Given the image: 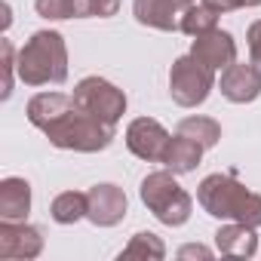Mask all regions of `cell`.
<instances>
[{
  "instance_id": "obj_1",
  "label": "cell",
  "mask_w": 261,
  "mask_h": 261,
  "mask_svg": "<svg viewBox=\"0 0 261 261\" xmlns=\"http://www.w3.org/2000/svg\"><path fill=\"white\" fill-rule=\"evenodd\" d=\"M197 203L206 215L221 221H240L249 227H261V194L249 191L233 172H212L197 188Z\"/></svg>"
},
{
  "instance_id": "obj_2",
  "label": "cell",
  "mask_w": 261,
  "mask_h": 261,
  "mask_svg": "<svg viewBox=\"0 0 261 261\" xmlns=\"http://www.w3.org/2000/svg\"><path fill=\"white\" fill-rule=\"evenodd\" d=\"M19 80L25 86H49L68 80V46L59 31H34L16 59Z\"/></svg>"
},
{
  "instance_id": "obj_3",
  "label": "cell",
  "mask_w": 261,
  "mask_h": 261,
  "mask_svg": "<svg viewBox=\"0 0 261 261\" xmlns=\"http://www.w3.org/2000/svg\"><path fill=\"white\" fill-rule=\"evenodd\" d=\"M43 136L49 139V145L62 148V151H77V154H98L114 142V126L101 123L98 117L86 114L83 108L71 105L56 123H49L43 129Z\"/></svg>"
},
{
  "instance_id": "obj_4",
  "label": "cell",
  "mask_w": 261,
  "mask_h": 261,
  "mask_svg": "<svg viewBox=\"0 0 261 261\" xmlns=\"http://www.w3.org/2000/svg\"><path fill=\"white\" fill-rule=\"evenodd\" d=\"M142 203L148 206V212H154V218L166 227H181L188 224L191 212H194V200L191 194L175 181V172L169 169H157V172H148L142 178Z\"/></svg>"
},
{
  "instance_id": "obj_5",
  "label": "cell",
  "mask_w": 261,
  "mask_h": 261,
  "mask_svg": "<svg viewBox=\"0 0 261 261\" xmlns=\"http://www.w3.org/2000/svg\"><path fill=\"white\" fill-rule=\"evenodd\" d=\"M215 89V71L197 62L191 53L178 56L169 68V95L178 108H200Z\"/></svg>"
},
{
  "instance_id": "obj_6",
  "label": "cell",
  "mask_w": 261,
  "mask_h": 261,
  "mask_svg": "<svg viewBox=\"0 0 261 261\" xmlns=\"http://www.w3.org/2000/svg\"><path fill=\"white\" fill-rule=\"evenodd\" d=\"M71 95H74L77 108H83L86 114H92V117H98L101 123H111V126H117L123 120L126 105H129L126 92L120 86H114L111 80H105V77H83L74 86Z\"/></svg>"
},
{
  "instance_id": "obj_7",
  "label": "cell",
  "mask_w": 261,
  "mask_h": 261,
  "mask_svg": "<svg viewBox=\"0 0 261 261\" xmlns=\"http://www.w3.org/2000/svg\"><path fill=\"white\" fill-rule=\"evenodd\" d=\"M169 139L172 136L163 129V123L154 120V117H136L133 123L126 126V148L133 151L139 160H148V163H163Z\"/></svg>"
},
{
  "instance_id": "obj_8",
  "label": "cell",
  "mask_w": 261,
  "mask_h": 261,
  "mask_svg": "<svg viewBox=\"0 0 261 261\" xmlns=\"http://www.w3.org/2000/svg\"><path fill=\"white\" fill-rule=\"evenodd\" d=\"M43 252L40 227L28 221H7L0 218V258L4 261H31Z\"/></svg>"
},
{
  "instance_id": "obj_9",
  "label": "cell",
  "mask_w": 261,
  "mask_h": 261,
  "mask_svg": "<svg viewBox=\"0 0 261 261\" xmlns=\"http://www.w3.org/2000/svg\"><path fill=\"white\" fill-rule=\"evenodd\" d=\"M86 197H89V212H86V218H89L95 227H117V224L126 218V212H129V200H126L123 188H117V185H111V181L92 185V188L86 191Z\"/></svg>"
},
{
  "instance_id": "obj_10",
  "label": "cell",
  "mask_w": 261,
  "mask_h": 261,
  "mask_svg": "<svg viewBox=\"0 0 261 261\" xmlns=\"http://www.w3.org/2000/svg\"><path fill=\"white\" fill-rule=\"evenodd\" d=\"M191 56L197 62H203L206 68L212 71H224L237 62V40L230 31H221V28H212L200 37H194L191 43Z\"/></svg>"
},
{
  "instance_id": "obj_11",
  "label": "cell",
  "mask_w": 261,
  "mask_h": 261,
  "mask_svg": "<svg viewBox=\"0 0 261 261\" xmlns=\"http://www.w3.org/2000/svg\"><path fill=\"white\" fill-rule=\"evenodd\" d=\"M218 89L227 101L233 105H249L261 95V71L252 62H233L230 68L221 71Z\"/></svg>"
},
{
  "instance_id": "obj_12",
  "label": "cell",
  "mask_w": 261,
  "mask_h": 261,
  "mask_svg": "<svg viewBox=\"0 0 261 261\" xmlns=\"http://www.w3.org/2000/svg\"><path fill=\"white\" fill-rule=\"evenodd\" d=\"M191 4L185 0H133V16L139 25L154 31H181V16Z\"/></svg>"
},
{
  "instance_id": "obj_13",
  "label": "cell",
  "mask_w": 261,
  "mask_h": 261,
  "mask_svg": "<svg viewBox=\"0 0 261 261\" xmlns=\"http://www.w3.org/2000/svg\"><path fill=\"white\" fill-rule=\"evenodd\" d=\"M215 249L227 258H252L258 252V237L255 227L240 224V221H227L215 230Z\"/></svg>"
},
{
  "instance_id": "obj_14",
  "label": "cell",
  "mask_w": 261,
  "mask_h": 261,
  "mask_svg": "<svg viewBox=\"0 0 261 261\" xmlns=\"http://www.w3.org/2000/svg\"><path fill=\"white\" fill-rule=\"evenodd\" d=\"M31 212V185L19 175H10L0 181V218L7 221H25Z\"/></svg>"
},
{
  "instance_id": "obj_15",
  "label": "cell",
  "mask_w": 261,
  "mask_h": 261,
  "mask_svg": "<svg viewBox=\"0 0 261 261\" xmlns=\"http://www.w3.org/2000/svg\"><path fill=\"white\" fill-rule=\"evenodd\" d=\"M71 105H74V95H65V92H37V95L28 101L25 114H28V123L37 126L40 133H43V129H46L49 123H56Z\"/></svg>"
},
{
  "instance_id": "obj_16",
  "label": "cell",
  "mask_w": 261,
  "mask_h": 261,
  "mask_svg": "<svg viewBox=\"0 0 261 261\" xmlns=\"http://www.w3.org/2000/svg\"><path fill=\"white\" fill-rule=\"evenodd\" d=\"M203 151H206L203 145H197L194 139L175 133V136L169 139L166 154H163V166H166L169 172H175V175H188V172H194V169L200 166Z\"/></svg>"
},
{
  "instance_id": "obj_17",
  "label": "cell",
  "mask_w": 261,
  "mask_h": 261,
  "mask_svg": "<svg viewBox=\"0 0 261 261\" xmlns=\"http://www.w3.org/2000/svg\"><path fill=\"white\" fill-rule=\"evenodd\" d=\"M175 133L194 139L197 145H203V148L209 151V148H215V145L221 142V123L212 120V117H203V114H191V117H185V120L178 123Z\"/></svg>"
},
{
  "instance_id": "obj_18",
  "label": "cell",
  "mask_w": 261,
  "mask_h": 261,
  "mask_svg": "<svg viewBox=\"0 0 261 261\" xmlns=\"http://www.w3.org/2000/svg\"><path fill=\"white\" fill-rule=\"evenodd\" d=\"M86 212H89V197L80 191H65L49 206V215L56 224H77L80 218H86Z\"/></svg>"
},
{
  "instance_id": "obj_19",
  "label": "cell",
  "mask_w": 261,
  "mask_h": 261,
  "mask_svg": "<svg viewBox=\"0 0 261 261\" xmlns=\"http://www.w3.org/2000/svg\"><path fill=\"white\" fill-rule=\"evenodd\" d=\"M120 258H151V261H160V258H166V246H163V240L157 233L139 230L133 240L123 246Z\"/></svg>"
},
{
  "instance_id": "obj_20",
  "label": "cell",
  "mask_w": 261,
  "mask_h": 261,
  "mask_svg": "<svg viewBox=\"0 0 261 261\" xmlns=\"http://www.w3.org/2000/svg\"><path fill=\"white\" fill-rule=\"evenodd\" d=\"M212 28H218V13H215V10H209L206 4H191V7L185 10V16H181V31H185L188 37H200V34H206V31H212Z\"/></svg>"
},
{
  "instance_id": "obj_21",
  "label": "cell",
  "mask_w": 261,
  "mask_h": 261,
  "mask_svg": "<svg viewBox=\"0 0 261 261\" xmlns=\"http://www.w3.org/2000/svg\"><path fill=\"white\" fill-rule=\"evenodd\" d=\"M16 59H19V49L13 46V40H0V71H4V86H0V98H10L13 95V83L19 77L16 71Z\"/></svg>"
},
{
  "instance_id": "obj_22",
  "label": "cell",
  "mask_w": 261,
  "mask_h": 261,
  "mask_svg": "<svg viewBox=\"0 0 261 261\" xmlns=\"http://www.w3.org/2000/svg\"><path fill=\"white\" fill-rule=\"evenodd\" d=\"M34 10H37L40 19H49V22L77 19V4L74 0H34Z\"/></svg>"
},
{
  "instance_id": "obj_23",
  "label": "cell",
  "mask_w": 261,
  "mask_h": 261,
  "mask_svg": "<svg viewBox=\"0 0 261 261\" xmlns=\"http://www.w3.org/2000/svg\"><path fill=\"white\" fill-rule=\"evenodd\" d=\"M77 19H111L120 10V0H74Z\"/></svg>"
},
{
  "instance_id": "obj_24",
  "label": "cell",
  "mask_w": 261,
  "mask_h": 261,
  "mask_svg": "<svg viewBox=\"0 0 261 261\" xmlns=\"http://www.w3.org/2000/svg\"><path fill=\"white\" fill-rule=\"evenodd\" d=\"M246 43H249V62L261 71V19L249 25V31H246Z\"/></svg>"
},
{
  "instance_id": "obj_25",
  "label": "cell",
  "mask_w": 261,
  "mask_h": 261,
  "mask_svg": "<svg viewBox=\"0 0 261 261\" xmlns=\"http://www.w3.org/2000/svg\"><path fill=\"white\" fill-rule=\"evenodd\" d=\"M200 4H206L209 10H215L218 16H224V13H237V10H243L246 4L243 0H200Z\"/></svg>"
},
{
  "instance_id": "obj_26",
  "label": "cell",
  "mask_w": 261,
  "mask_h": 261,
  "mask_svg": "<svg viewBox=\"0 0 261 261\" xmlns=\"http://www.w3.org/2000/svg\"><path fill=\"white\" fill-rule=\"evenodd\" d=\"M178 258H212V249H206L200 243H191V246L178 249Z\"/></svg>"
},
{
  "instance_id": "obj_27",
  "label": "cell",
  "mask_w": 261,
  "mask_h": 261,
  "mask_svg": "<svg viewBox=\"0 0 261 261\" xmlns=\"http://www.w3.org/2000/svg\"><path fill=\"white\" fill-rule=\"evenodd\" d=\"M7 28H10V7L4 4V31H7Z\"/></svg>"
},
{
  "instance_id": "obj_28",
  "label": "cell",
  "mask_w": 261,
  "mask_h": 261,
  "mask_svg": "<svg viewBox=\"0 0 261 261\" xmlns=\"http://www.w3.org/2000/svg\"><path fill=\"white\" fill-rule=\"evenodd\" d=\"M246 7H261V0H243Z\"/></svg>"
},
{
  "instance_id": "obj_29",
  "label": "cell",
  "mask_w": 261,
  "mask_h": 261,
  "mask_svg": "<svg viewBox=\"0 0 261 261\" xmlns=\"http://www.w3.org/2000/svg\"><path fill=\"white\" fill-rule=\"evenodd\" d=\"M185 4H194V0H185Z\"/></svg>"
}]
</instances>
